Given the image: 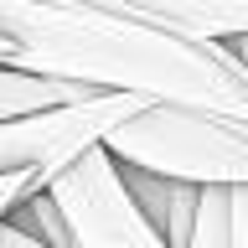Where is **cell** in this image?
I'll return each mask as SVG.
<instances>
[{"mask_svg":"<svg viewBox=\"0 0 248 248\" xmlns=\"http://www.w3.org/2000/svg\"><path fill=\"white\" fill-rule=\"evenodd\" d=\"M0 5H5V0H0Z\"/></svg>","mask_w":248,"mask_h":248,"instance_id":"obj_15","label":"cell"},{"mask_svg":"<svg viewBox=\"0 0 248 248\" xmlns=\"http://www.w3.org/2000/svg\"><path fill=\"white\" fill-rule=\"evenodd\" d=\"M52 176H57L52 166H26V170H5V176H0V217L11 212L16 202H26L31 191H42V186L52 181Z\"/></svg>","mask_w":248,"mask_h":248,"instance_id":"obj_10","label":"cell"},{"mask_svg":"<svg viewBox=\"0 0 248 248\" xmlns=\"http://www.w3.org/2000/svg\"><path fill=\"white\" fill-rule=\"evenodd\" d=\"M52 202L67 217L73 248H170L166 232L140 212L129 186L119 176V160L104 145H88L46 181Z\"/></svg>","mask_w":248,"mask_h":248,"instance_id":"obj_3","label":"cell"},{"mask_svg":"<svg viewBox=\"0 0 248 248\" xmlns=\"http://www.w3.org/2000/svg\"><path fill=\"white\" fill-rule=\"evenodd\" d=\"M150 104L140 93H93L83 104H62L46 114H26V119L0 124V176L26 166H52L62 170L73 155H83L88 145H104V135L114 124H124L129 114Z\"/></svg>","mask_w":248,"mask_h":248,"instance_id":"obj_4","label":"cell"},{"mask_svg":"<svg viewBox=\"0 0 248 248\" xmlns=\"http://www.w3.org/2000/svg\"><path fill=\"white\" fill-rule=\"evenodd\" d=\"M0 248H46L36 232H26L21 222H11V212L0 217Z\"/></svg>","mask_w":248,"mask_h":248,"instance_id":"obj_11","label":"cell"},{"mask_svg":"<svg viewBox=\"0 0 248 248\" xmlns=\"http://www.w3.org/2000/svg\"><path fill=\"white\" fill-rule=\"evenodd\" d=\"M104 150L119 166H140L191 186H248V124L207 108L145 104L104 135Z\"/></svg>","mask_w":248,"mask_h":248,"instance_id":"obj_2","label":"cell"},{"mask_svg":"<svg viewBox=\"0 0 248 248\" xmlns=\"http://www.w3.org/2000/svg\"><path fill=\"white\" fill-rule=\"evenodd\" d=\"M93 93L98 88L62 83V78L26 73V67H16V62H0V124L26 119V114H46V108H62V104H83Z\"/></svg>","mask_w":248,"mask_h":248,"instance_id":"obj_7","label":"cell"},{"mask_svg":"<svg viewBox=\"0 0 248 248\" xmlns=\"http://www.w3.org/2000/svg\"><path fill=\"white\" fill-rule=\"evenodd\" d=\"M0 36L26 73L248 124V67L217 42H186L88 0H5Z\"/></svg>","mask_w":248,"mask_h":248,"instance_id":"obj_1","label":"cell"},{"mask_svg":"<svg viewBox=\"0 0 248 248\" xmlns=\"http://www.w3.org/2000/svg\"><path fill=\"white\" fill-rule=\"evenodd\" d=\"M228 52H232V57H238V62L248 67V36H238V42H228Z\"/></svg>","mask_w":248,"mask_h":248,"instance_id":"obj_13","label":"cell"},{"mask_svg":"<svg viewBox=\"0 0 248 248\" xmlns=\"http://www.w3.org/2000/svg\"><path fill=\"white\" fill-rule=\"evenodd\" d=\"M88 5H108V11L150 21L170 36H186V42L228 46L248 36V0H88Z\"/></svg>","mask_w":248,"mask_h":248,"instance_id":"obj_5","label":"cell"},{"mask_svg":"<svg viewBox=\"0 0 248 248\" xmlns=\"http://www.w3.org/2000/svg\"><path fill=\"white\" fill-rule=\"evenodd\" d=\"M0 62H16V46L5 42V36H0Z\"/></svg>","mask_w":248,"mask_h":248,"instance_id":"obj_14","label":"cell"},{"mask_svg":"<svg viewBox=\"0 0 248 248\" xmlns=\"http://www.w3.org/2000/svg\"><path fill=\"white\" fill-rule=\"evenodd\" d=\"M119 176H124V186H129V197L140 202V212L166 232L170 248H186V243H191V222H197L202 186L170 181V176H155V170H140V166H119Z\"/></svg>","mask_w":248,"mask_h":248,"instance_id":"obj_6","label":"cell"},{"mask_svg":"<svg viewBox=\"0 0 248 248\" xmlns=\"http://www.w3.org/2000/svg\"><path fill=\"white\" fill-rule=\"evenodd\" d=\"M232 238H238V248H248V186L232 191Z\"/></svg>","mask_w":248,"mask_h":248,"instance_id":"obj_12","label":"cell"},{"mask_svg":"<svg viewBox=\"0 0 248 248\" xmlns=\"http://www.w3.org/2000/svg\"><path fill=\"white\" fill-rule=\"evenodd\" d=\"M11 222H21L26 232H36L46 248H73V232H67V217H62V207L52 202V191H31L26 202H16L11 207Z\"/></svg>","mask_w":248,"mask_h":248,"instance_id":"obj_9","label":"cell"},{"mask_svg":"<svg viewBox=\"0 0 248 248\" xmlns=\"http://www.w3.org/2000/svg\"><path fill=\"white\" fill-rule=\"evenodd\" d=\"M186 248H238V238H232V191L228 186H202L197 222H191V243Z\"/></svg>","mask_w":248,"mask_h":248,"instance_id":"obj_8","label":"cell"}]
</instances>
